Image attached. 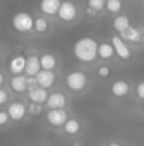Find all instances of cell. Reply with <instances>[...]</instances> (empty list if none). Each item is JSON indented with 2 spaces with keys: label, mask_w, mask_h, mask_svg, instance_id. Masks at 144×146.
Instances as JSON below:
<instances>
[{
  "label": "cell",
  "mask_w": 144,
  "mask_h": 146,
  "mask_svg": "<svg viewBox=\"0 0 144 146\" xmlns=\"http://www.w3.org/2000/svg\"><path fill=\"white\" fill-rule=\"evenodd\" d=\"M97 47L99 43L93 37H81L75 41L72 52L79 62L89 64V62H95L97 58Z\"/></svg>",
  "instance_id": "obj_1"
},
{
  "label": "cell",
  "mask_w": 144,
  "mask_h": 146,
  "mask_svg": "<svg viewBox=\"0 0 144 146\" xmlns=\"http://www.w3.org/2000/svg\"><path fill=\"white\" fill-rule=\"evenodd\" d=\"M89 84L88 74L82 70H74L65 77V87L71 92H82Z\"/></svg>",
  "instance_id": "obj_2"
},
{
  "label": "cell",
  "mask_w": 144,
  "mask_h": 146,
  "mask_svg": "<svg viewBox=\"0 0 144 146\" xmlns=\"http://www.w3.org/2000/svg\"><path fill=\"white\" fill-rule=\"evenodd\" d=\"M11 27L20 34L31 33L34 27V17L27 11H17L11 19Z\"/></svg>",
  "instance_id": "obj_3"
},
{
  "label": "cell",
  "mask_w": 144,
  "mask_h": 146,
  "mask_svg": "<svg viewBox=\"0 0 144 146\" xmlns=\"http://www.w3.org/2000/svg\"><path fill=\"white\" fill-rule=\"evenodd\" d=\"M57 16H58V19L62 23H72L78 17V7H76V4L74 1L65 0V1L61 3Z\"/></svg>",
  "instance_id": "obj_4"
},
{
  "label": "cell",
  "mask_w": 144,
  "mask_h": 146,
  "mask_svg": "<svg viewBox=\"0 0 144 146\" xmlns=\"http://www.w3.org/2000/svg\"><path fill=\"white\" fill-rule=\"evenodd\" d=\"M47 122L54 128H61L65 125V122L69 119L68 112L65 109H48L45 113Z\"/></svg>",
  "instance_id": "obj_5"
},
{
  "label": "cell",
  "mask_w": 144,
  "mask_h": 146,
  "mask_svg": "<svg viewBox=\"0 0 144 146\" xmlns=\"http://www.w3.org/2000/svg\"><path fill=\"white\" fill-rule=\"evenodd\" d=\"M110 44L113 46L114 54L120 58V60H130L132 57V50L127 46V43L124 40L120 38V36H113Z\"/></svg>",
  "instance_id": "obj_6"
},
{
  "label": "cell",
  "mask_w": 144,
  "mask_h": 146,
  "mask_svg": "<svg viewBox=\"0 0 144 146\" xmlns=\"http://www.w3.org/2000/svg\"><path fill=\"white\" fill-rule=\"evenodd\" d=\"M7 113H9V118L10 121L13 122H20L26 118L27 115V106L23 104V102H10L9 106H7Z\"/></svg>",
  "instance_id": "obj_7"
},
{
  "label": "cell",
  "mask_w": 144,
  "mask_h": 146,
  "mask_svg": "<svg viewBox=\"0 0 144 146\" xmlns=\"http://www.w3.org/2000/svg\"><path fill=\"white\" fill-rule=\"evenodd\" d=\"M68 102V98L61 91H54L52 94L48 95V99L45 102V106L48 109H65Z\"/></svg>",
  "instance_id": "obj_8"
},
{
  "label": "cell",
  "mask_w": 144,
  "mask_h": 146,
  "mask_svg": "<svg viewBox=\"0 0 144 146\" xmlns=\"http://www.w3.org/2000/svg\"><path fill=\"white\" fill-rule=\"evenodd\" d=\"M26 61L27 57L24 54H16L9 60V71L13 75H21L24 74V68H26Z\"/></svg>",
  "instance_id": "obj_9"
},
{
  "label": "cell",
  "mask_w": 144,
  "mask_h": 146,
  "mask_svg": "<svg viewBox=\"0 0 144 146\" xmlns=\"http://www.w3.org/2000/svg\"><path fill=\"white\" fill-rule=\"evenodd\" d=\"M36 81H37V85L44 88V90H49L54 87L55 81H57V75L54 71H44L41 70L37 75H36Z\"/></svg>",
  "instance_id": "obj_10"
},
{
  "label": "cell",
  "mask_w": 144,
  "mask_h": 146,
  "mask_svg": "<svg viewBox=\"0 0 144 146\" xmlns=\"http://www.w3.org/2000/svg\"><path fill=\"white\" fill-rule=\"evenodd\" d=\"M41 71V65H40V57L36 54H30L27 57L26 61V68H24V75L26 77H34Z\"/></svg>",
  "instance_id": "obj_11"
},
{
  "label": "cell",
  "mask_w": 144,
  "mask_h": 146,
  "mask_svg": "<svg viewBox=\"0 0 144 146\" xmlns=\"http://www.w3.org/2000/svg\"><path fill=\"white\" fill-rule=\"evenodd\" d=\"M48 91L47 90H44V88H41V87H38V85H36V87H31V88H28V94H27V97L30 99V102H33V104H38V105H41V104H45L48 99Z\"/></svg>",
  "instance_id": "obj_12"
},
{
  "label": "cell",
  "mask_w": 144,
  "mask_h": 146,
  "mask_svg": "<svg viewBox=\"0 0 144 146\" xmlns=\"http://www.w3.org/2000/svg\"><path fill=\"white\" fill-rule=\"evenodd\" d=\"M110 92L113 94V97H116V98H124V97H127L129 92H130V85L124 80H117V81H114L112 84Z\"/></svg>",
  "instance_id": "obj_13"
},
{
  "label": "cell",
  "mask_w": 144,
  "mask_h": 146,
  "mask_svg": "<svg viewBox=\"0 0 144 146\" xmlns=\"http://www.w3.org/2000/svg\"><path fill=\"white\" fill-rule=\"evenodd\" d=\"M10 88L11 91L17 92V94H23L28 90V85H27V77L24 74L21 75H13L10 78Z\"/></svg>",
  "instance_id": "obj_14"
},
{
  "label": "cell",
  "mask_w": 144,
  "mask_h": 146,
  "mask_svg": "<svg viewBox=\"0 0 144 146\" xmlns=\"http://www.w3.org/2000/svg\"><path fill=\"white\" fill-rule=\"evenodd\" d=\"M61 3V0H40V11L45 16H55Z\"/></svg>",
  "instance_id": "obj_15"
},
{
  "label": "cell",
  "mask_w": 144,
  "mask_h": 146,
  "mask_svg": "<svg viewBox=\"0 0 144 146\" xmlns=\"http://www.w3.org/2000/svg\"><path fill=\"white\" fill-rule=\"evenodd\" d=\"M40 65L44 71H54L58 67V58L52 52H43L40 55Z\"/></svg>",
  "instance_id": "obj_16"
},
{
  "label": "cell",
  "mask_w": 144,
  "mask_h": 146,
  "mask_svg": "<svg viewBox=\"0 0 144 146\" xmlns=\"http://www.w3.org/2000/svg\"><path fill=\"white\" fill-rule=\"evenodd\" d=\"M119 36H120V38H122V40H124V41H129V43H136V44L144 40L143 33H141L139 29H136V27H132V26H130L127 30H124L123 33H120Z\"/></svg>",
  "instance_id": "obj_17"
},
{
  "label": "cell",
  "mask_w": 144,
  "mask_h": 146,
  "mask_svg": "<svg viewBox=\"0 0 144 146\" xmlns=\"http://www.w3.org/2000/svg\"><path fill=\"white\" fill-rule=\"evenodd\" d=\"M62 129H64V132L68 136H75V135H78L81 132V122L78 119H75V118H69L65 122V125L62 126Z\"/></svg>",
  "instance_id": "obj_18"
},
{
  "label": "cell",
  "mask_w": 144,
  "mask_h": 146,
  "mask_svg": "<svg viewBox=\"0 0 144 146\" xmlns=\"http://www.w3.org/2000/svg\"><path fill=\"white\" fill-rule=\"evenodd\" d=\"M48 30H49V21H48L47 17H44V16H38V17H36L34 19V27H33V31L36 33V34H45L48 33Z\"/></svg>",
  "instance_id": "obj_19"
},
{
  "label": "cell",
  "mask_w": 144,
  "mask_h": 146,
  "mask_svg": "<svg viewBox=\"0 0 144 146\" xmlns=\"http://www.w3.org/2000/svg\"><path fill=\"white\" fill-rule=\"evenodd\" d=\"M112 26H113V29L120 34V33H123L124 30H127V29L130 27V20H129L127 16H124V14H119V16H116V17L113 19Z\"/></svg>",
  "instance_id": "obj_20"
},
{
  "label": "cell",
  "mask_w": 144,
  "mask_h": 146,
  "mask_svg": "<svg viewBox=\"0 0 144 146\" xmlns=\"http://www.w3.org/2000/svg\"><path fill=\"white\" fill-rule=\"evenodd\" d=\"M113 55H114V50H113V46L110 43H107V41L99 43L97 58H100V60H110Z\"/></svg>",
  "instance_id": "obj_21"
},
{
  "label": "cell",
  "mask_w": 144,
  "mask_h": 146,
  "mask_svg": "<svg viewBox=\"0 0 144 146\" xmlns=\"http://www.w3.org/2000/svg\"><path fill=\"white\" fill-rule=\"evenodd\" d=\"M105 9H106L109 13L117 14V13H120L122 9H123V1H122V0H106Z\"/></svg>",
  "instance_id": "obj_22"
},
{
  "label": "cell",
  "mask_w": 144,
  "mask_h": 146,
  "mask_svg": "<svg viewBox=\"0 0 144 146\" xmlns=\"http://www.w3.org/2000/svg\"><path fill=\"white\" fill-rule=\"evenodd\" d=\"M43 111H44L43 105H38V104L30 102V105L27 106V113H30L31 116H40L43 113Z\"/></svg>",
  "instance_id": "obj_23"
},
{
  "label": "cell",
  "mask_w": 144,
  "mask_h": 146,
  "mask_svg": "<svg viewBox=\"0 0 144 146\" xmlns=\"http://www.w3.org/2000/svg\"><path fill=\"white\" fill-rule=\"evenodd\" d=\"M106 6V0H88V7L93 9L96 11L103 10Z\"/></svg>",
  "instance_id": "obj_24"
},
{
  "label": "cell",
  "mask_w": 144,
  "mask_h": 146,
  "mask_svg": "<svg viewBox=\"0 0 144 146\" xmlns=\"http://www.w3.org/2000/svg\"><path fill=\"white\" fill-rule=\"evenodd\" d=\"M110 74H112V70H110V67H109V65L102 64V65H99V67H97V75H99L100 78H109V77H110Z\"/></svg>",
  "instance_id": "obj_25"
},
{
  "label": "cell",
  "mask_w": 144,
  "mask_h": 146,
  "mask_svg": "<svg viewBox=\"0 0 144 146\" xmlns=\"http://www.w3.org/2000/svg\"><path fill=\"white\" fill-rule=\"evenodd\" d=\"M9 122H10V118H9L7 111L0 109V128H1V126H6Z\"/></svg>",
  "instance_id": "obj_26"
},
{
  "label": "cell",
  "mask_w": 144,
  "mask_h": 146,
  "mask_svg": "<svg viewBox=\"0 0 144 146\" xmlns=\"http://www.w3.org/2000/svg\"><path fill=\"white\" fill-rule=\"evenodd\" d=\"M136 95L139 97V99L144 101V81L137 84V87H136Z\"/></svg>",
  "instance_id": "obj_27"
},
{
  "label": "cell",
  "mask_w": 144,
  "mask_h": 146,
  "mask_svg": "<svg viewBox=\"0 0 144 146\" xmlns=\"http://www.w3.org/2000/svg\"><path fill=\"white\" fill-rule=\"evenodd\" d=\"M9 102V92L3 88H0V106L1 105H6Z\"/></svg>",
  "instance_id": "obj_28"
},
{
  "label": "cell",
  "mask_w": 144,
  "mask_h": 146,
  "mask_svg": "<svg viewBox=\"0 0 144 146\" xmlns=\"http://www.w3.org/2000/svg\"><path fill=\"white\" fill-rule=\"evenodd\" d=\"M85 13H86V16H89V17H96V14H97V11L93 10V9H91V7H86V9H85Z\"/></svg>",
  "instance_id": "obj_29"
},
{
  "label": "cell",
  "mask_w": 144,
  "mask_h": 146,
  "mask_svg": "<svg viewBox=\"0 0 144 146\" xmlns=\"http://www.w3.org/2000/svg\"><path fill=\"white\" fill-rule=\"evenodd\" d=\"M4 82H6V77H4V74L0 71V88H3Z\"/></svg>",
  "instance_id": "obj_30"
},
{
  "label": "cell",
  "mask_w": 144,
  "mask_h": 146,
  "mask_svg": "<svg viewBox=\"0 0 144 146\" xmlns=\"http://www.w3.org/2000/svg\"><path fill=\"white\" fill-rule=\"evenodd\" d=\"M71 146H84L82 145V142H79V141H75V142H72V145Z\"/></svg>",
  "instance_id": "obj_31"
},
{
  "label": "cell",
  "mask_w": 144,
  "mask_h": 146,
  "mask_svg": "<svg viewBox=\"0 0 144 146\" xmlns=\"http://www.w3.org/2000/svg\"><path fill=\"white\" fill-rule=\"evenodd\" d=\"M107 146H122V145H120V143H117V142H110Z\"/></svg>",
  "instance_id": "obj_32"
},
{
  "label": "cell",
  "mask_w": 144,
  "mask_h": 146,
  "mask_svg": "<svg viewBox=\"0 0 144 146\" xmlns=\"http://www.w3.org/2000/svg\"><path fill=\"white\" fill-rule=\"evenodd\" d=\"M1 57H3V47L0 46V58H1Z\"/></svg>",
  "instance_id": "obj_33"
}]
</instances>
